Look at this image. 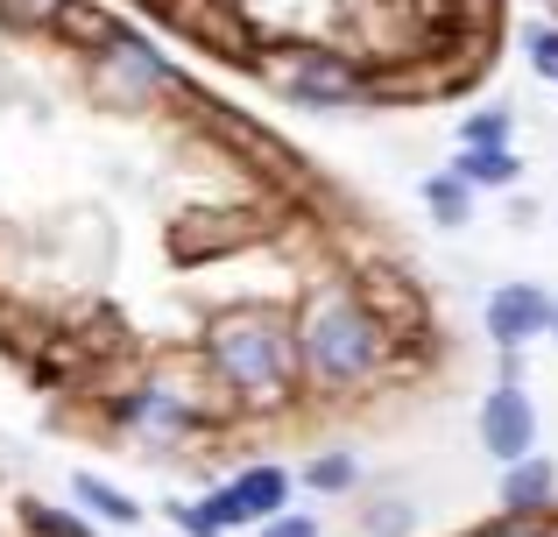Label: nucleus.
<instances>
[{"instance_id": "obj_1", "label": "nucleus", "mask_w": 558, "mask_h": 537, "mask_svg": "<svg viewBox=\"0 0 558 537\" xmlns=\"http://www.w3.org/2000/svg\"><path fill=\"white\" fill-rule=\"evenodd\" d=\"M298 332V368H304V396H354L389 368L396 332L381 326V312L368 304L361 283H312L304 304L290 312Z\"/></svg>"}, {"instance_id": "obj_2", "label": "nucleus", "mask_w": 558, "mask_h": 537, "mask_svg": "<svg viewBox=\"0 0 558 537\" xmlns=\"http://www.w3.org/2000/svg\"><path fill=\"white\" fill-rule=\"evenodd\" d=\"M198 361L233 396V411H283L290 396H304L290 312H269V304H233V312H219L213 326L198 332Z\"/></svg>"}, {"instance_id": "obj_3", "label": "nucleus", "mask_w": 558, "mask_h": 537, "mask_svg": "<svg viewBox=\"0 0 558 537\" xmlns=\"http://www.w3.org/2000/svg\"><path fill=\"white\" fill-rule=\"evenodd\" d=\"M255 78L269 85L276 99L312 107V113L361 107V99L375 93V71L361 64L354 50H340V42H276V50L255 57Z\"/></svg>"}, {"instance_id": "obj_4", "label": "nucleus", "mask_w": 558, "mask_h": 537, "mask_svg": "<svg viewBox=\"0 0 558 537\" xmlns=\"http://www.w3.org/2000/svg\"><path fill=\"white\" fill-rule=\"evenodd\" d=\"M178 85H184L178 64H170L149 36H135V28H121L107 50L85 57V93L107 113H149V107H163V99H178Z\"/></svg>"}, {"instance_id": "obj_5", "label": "nucleus", "mask_w": 558, "mask_h": 537, "mask_svg": "<svg viewBox=\"0 0 558 537\" xmlns=\"http://www.w3.org/2000/svg\"><path fill=\"white\" fill-rule=\"evenodd\" d=\"M502 361H509V368L495 375V389L481 396V411H474V439H481V453H488L495 467H517V460L537 453L545 417H537V396L523 389V375H517V354H502Z\"/></svg>"}, {"instance_id": "obj_6", "label": "nucleus", "mask_w": 558, "mask_h": 537, "mask_svg": "<svg viewBox=\"0 0 558 537\" xmlns=\"http://www.w3.org/2000/svg\"><path fill=\"white\" fill-rule=\"evenodd\" d=\"M262 234H269V212L262 206H184L170 220V255L178 263H213V255H233Z\"/></svg>"}, {"instance_id": "obj_7", "label": "nucleus", "mask_w": 558, "mask_h": 537, "mask_svg": "<svg viewBox=\"0 0 558 537\" xmlns=\"http://www.w3.org/2000/svg\"><path fill=\"white\" fill-rule=\"evenodd\" d=\"M290 496H298V474L276 467V460H255V467L227 474V481H219L205 502H213V516H219L227 530H262L269 516L290 510Z\"/></svg>"}, {"instance_id": "obj_8", "label": "nucleus", "mask_w": 558, "mask_h": 537, "mask_svg": "<svg viewBox=\"0 0 558 537\" xmlns=\"http://www.w3.org/2000/svg\"><path fill=\"white\" fill-rule=\"evenodd\" d=\"M551 304L558 297L545 283H495L481 297V326H488V340L502 354H523L531 340H551Z\"/></svg>"}, {"instance_id": "obj_9", "label": "nucleus", "mask_w": 558, "mask_h": 537, "mask_svg": "<svg viewBox=\"0 0 558 537\" xmlns=\"http://www.w3.org/2000/svg\"><path fill=\"white\" fill-rule=\"evenodd\" d=\"M495 510H502V516H523V524H551V510H558V460L531 453V460H517V467H502Z\"/></svg>"}, {"instance_id": "obj_10", "label": "nucleus", "mask_w": 558, "mask_h": 537, "mask_svg": "<svg viewBox=\"0 0 558 537\" xmlns=\"http://www.w3.org/2000/svg\"><path fill=\"white\" fill-rule=\"evenodd\" d=\"M417 198H424V212H432V227H446V234H460L466 220H474V184L460 178V170H424V184H417Z\"/></svg>"}, {"instance_id": "obj_11", "label": "nucleus", "mask_w": 558, "mask_h": 537, "mask_svg": "<svg viewBox=\"0 0 558 537\" xmlns=\"http://www.w3.org/2000/svg\"><path fill=\"white\" fill-rule=\"evenodd\" d=\"M361 474H368V467H361V453L326 446V453H312V460L298 467V488H304V496H354Z\"/></svg>"}, {"instance_id": "obj_12", "label": "nucleus", "mask_w": 558, "mask_h": 537, "mask_svg": "<svg viewBox=\"0 0 558 537\" xmlns=\"http://www.w3.org/2000/svg\"><path fill=\"white\" fill-rule=\"evenodd\" d=\"M452 170H460L474 192H517L523 184V156L517 149H452Z\"/></svg>"}, {"instance_id": "obj_13", "label": "nucleus", "mask_w": 558, "mask_h": 537, "mask_svg": "<svg viewBox=\"0 0 558 537\" xmlns=\"http://www.w3.org/2000/svg\"><path fill=\"white\" fill-rule=\"evenodd\" d=\"M121 36V22H113L99 0H64V22H57V42H71L78 57H93V50H107V42Z\"/></svg>"}, {"instance_id": "obj_14", "label": "nucleus", "mask_w": 558, "mask_h": 537, "mask_svg": "<svg viewBox=\"0 0 558 537\" xmlns=\"http://www.w3.org/2000/svg\"><path fill=\"white\" fill-rule=\"evenodd\" d=\"M460 149H517V107L481 99L474 113H460Z\"/></svg>"}, {"instance_id": "obj_15", "label": "nucleus", "mask_w": 558, "mask_h": 537, "mask_svg": "<svg viewBox=\"0 0 558 537\" xmlns=\"http://www.w3.org/2000/svg\"><path fill=\"white\" fill-rule=\"evenodd\" d=\"M71 496H78V510H85V516H99V524H121V530H135V524H142V502H135V496H121L113 481H99V474H71Z\"/></svg>"}, {"instance_id": "obj_16", "label": "nucleus", "mask_w": 558, "mask_h": 537, "mask_svg": "<svg viewBox=\"0 0 558 537\" xmlns=\"http://www.w3.org/2000/svg\"><path fill=\"white\" fill-rule=\"evenodd\" d=\"M361 537H417V502L410 496H361Z\"/></svg>"}, {"instance_id": "obj_17", "label": "nucleus", "mask_w": 558, "mask_h": 537, "mask_svg": "<svg viewBox=\"0 0 558 537\" xmlns=\"http://www.w3.org/2000/svg\"><path fill=\"white\" fill-rule=\"evenodd\" d=\"M57 22H64V0H0V28L22 42L57 36Z\"/></svg>"}, {"instance_id": "obj_18", "label": "nucleus", "mask_w": 558, "mask_h": 537, "mask_svg": "<svg viewBox=\"0 0 558 537\" xmlns=\"http://www.w3.org/2000/svg\"><path fill=\"white\" fill-rule=\"evenodd\" d=\"M523 64H531V78L558 85V22H531V28H523Z\"/></svg>"}, {"instance_id": "obj_19", "label": "nucleus", "mask_w": 558, "mask_h": 537, "mask_svg": "<svg viewBox=\"0 0 558 537\" xmlns=\"http://www.w3.org/2000/svg\"><path fill=\"white\" fill-rule=\"evenodd\" d=\"M14 510H22V524L36 530V537H93V524H85V516L50 510V502H14Z\"/></svg>"}, {"instance_id": "obj_20", "label": "nucleus", "mask_w": 558, "mask_h": 537, "mask_svg": "<svg viewBox=\"0 0 558 537\" xmlns=\"http://www.w3.org/2000/svg\"><path fill=\"white\" fill-rule=\"evenodd\" d=\"M163 516H170V524H178L184 537H227V524L213 516V502H205V496H198V502H184V496H178Z\"/></svg>"}, {"instance_id": "obj_21", "label": "nucleus", "mask_w": 558, "mask_h": 537, "mask_svg": "<svg viewBox=\"0 0 558 537\" xmlns=\"http://www.w3.org/2000/svg\"><path fill=\"white\" fill-rule=\"evenodd\" d=\"M255 537H326L318 530V516H304V510H283V516H269Z\"/></svg>"}, {"instance_id": "obj_22", "label": "nucleus", "mask_w": 558, "mask_h": 537, "mask_svg": "<svg viewBox=\"0 0 558 537\" xmlns=\"http://www.w3.org/2000/svg\"><path fill=\"white\" fill-rule=\"evenodd\" d=\"M474 537H551L545 524H523V516H495V524H481Z\"/></svg>"}, {"instance_id": "obj_23", "label": "nucleus", "mask_w": 558, "mask_h": 537, "mask_svg": "<svg viewBox=\"0 0 558 537\" xmlns=\"http://www.w3.org/2000/svg\"><path fill=\"white\" fill-rule=\"evenodd\" d=\"M509 227H517V234H531V227H537V206H531V198H517V206H509Z\"/></svg>"}, {"instance_id": "obj_24", "label": "nucleus", "mask_w": 558, "mask_h": 537, "mask_svg": "<svg viewBox=\"0 0 558 537\" xmlns=\"http://www.w3.org/2000/svg\"><path fill=\"white\" fill-rule=\"evenodd\" d=\"M551 340H558V304H551Z\"/></svg>"}, {"instance_id": "obj_25", "label": "nucleus", "mask_w": 558, "mask_h": 537, "mask_svg": "<svg viewBox=\"0 0 558 537\" xmlns=\"http://www.w3.org/2000/svg\"><path fill=\"white\" fill-rule=\"evenodd\" d=\"M545 530H551V537H558V510H551V524H545Z\"/></svg>"}]
</instances>
